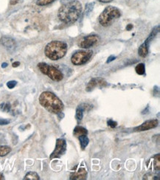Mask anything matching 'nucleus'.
I'll use <instances>...</instances> for the list:
<instances>
[{
  "mask_svg": "<svg viewBox=\"0 0 160 180\" xmlns=\"http://www.w3.org/2000/svg\"><path fill=\"white\" fill-rule=\"evenodd\" d=\"M132 28H133V25L131 24H128V25H127V27H126V30H131Z\"/></svg>",
  "mask_w": 160,
  "mask_h": 180,
  "instance_id": "32",
  "label": "nucleus"
},
{
  "mask_svg": "<svg viewBox=\"0 0 160 180\" xmlns=\"http://www.w3.org/2000/svg\"><path fill=\"white\" fill-rule=\"evenodd\" d=\"M158 123L159 122L157 120H147L145 123H143L142 125L134 128V132H144V131H148V130L156 128L158 126Z\"/></svg>",
  "mask_w": 160,
  "mask_h": 180,
  "instance_id": "9",
  "label": "nucleus"
},
{
  "mask_svg": "<svg viewBox=\"0 0 160 180\" xmlns=\"http://www.w3.org/2000/svg\"><path fill=\"white\" fill-rule=\"evenodd\" d=\"M87 177V171L84 168H81L77 171L72 173L70 174V179L72 180H83L86 179Z\"/></svg>",
  "mask_w": 160,
  "mask_h": 180,
  "instance_id": "12",
  "label": "nucleus"
},
{
  "mask_svg": "<svg viewBox=\"0 0 160 180\" xmlns=\"http://www.w3.org/2000/svg\"><path fill=\"white\" fill-rule=\"evenodd\" d=\"M154 168L156 171H159L160 170V154H158L154 156Z\"/></svg>",
  "mask_w": 160,
  "mask_h": 180,
  "instance_id": "18",
  "label": "nucleus"
},
{
  "mask_svg": "<svg viewBox=\"0 0 160 180\" xmlns=\"http://www.w3.org/2000/svg\"><path fill=\"white\" fill-rule=\"evenodd\" d=\"M19 2V0H10V5H14Z\"/></svg>",
  "mask_w": 160,
  "mask_h": 180,
  "instance_id": "31",
  "label": "nucleus"
},
{
  "mask_svg": "<svg viewBox=\"0 0 160 180\" xmlns=\"http://www.w3.org/2000/svg\"><path fill=\"white\" fill-rule=\"evenodd\" d=\"M66 149V143L65 140L61 138L58 139L56 141V145H55V148L50 155V159H54V158L60 157L61 155H63L65 153Z\"/></svg>",
  "mask_w": 160,
  "mask_h": 180,
  "instance_id": "6",
  "label": "nucleus"
},
{
  "mask_svg": "<svg viewBox=\"0 0 160 180\" xmlns=\"http://www.w3.org/2000/svg\"><path fill=\"white\" fill-rule=\"evenodd\" d=\"M135 70H136V72L137 73L138 75H144L145 72H146V68H145V64L144 63H139V64L135 67Z\"/></svg>",
  "mask_w": 160,
  "mask_h": 180,
  "instance_id": "20",
  "label": "nucleus"
},
{
  "mask_svg": "<svg viewBox=\"0 0 160 180\" xmlns=\"http://www.w3.org/2000/svg\"><path fill=\"white\" fill-rule=\"evenodd\" d=\"M24 180H39L40 179L39 176L36 172H29L25 175Z\"/></svg>",
  "mask_w": 160,
  "mask_h": 180,
  "instance_id": "16",
  "label": "nucleus"
},
{
  "mask_svg": "<svg viewBox=\"0 0 160 180\" xmlns=\"http://www.w3.org/2000/svg\"><path fill=\"white\" fill-rule=\"evenodd\" d=\"M67 51L66 43L60 41H52L46 46L44 52L50 60L57 61L65 56Z\"/></svg>",
  "mask_w": 160,
  "mask_h": 180,
  "instance_id": "3",
  "label": "nucleus"
},
{
  "mask_svg": "<svg viewBox=\"0 0 160 180\" xmlns=\"http://www.w3.org/2000/svg\"><path fill=\"white\" fill-rule=\"evenodd\" d=\"M16 84H17V82L16 81H8V83H7V86L9 89H13V88H14L16 86Z\"/></svg>",
  "mask_w": 160,
  "mask_h": 180,
  "instance_id": "27",
  "label": "nucleus"
},
{
  "mask_svg": "<svg viewBox=\"0 0 160 180\" xmlns=\"http://www.w3.org/2000/svg\"><path fill=\"white\" fill-rule=\"evenodd\" d=\"M8 67V63H3L2 64V68H5V67Z\"/></svg>",
  "mask_w": 160,
  "mask_h": 180,
  "instance_id": "35",
  "label": "nucleus"
},
{
  "mask_svg": "<svg viewBox=\"0 0 160 180\" xmlns=\"http://www.w3.org/2000/svg\"><path fill=\"white\" fill-rule=\"evenodd\" d=\"M115 59H116V57H114V55H111V56L108 57V60L106 61V63H110V62L113 61H114Z\"/></svg>",
  "mask_w": 160,
  "mask_h": 180,
  "instance_id": "30",
  "label": "nucleus"
},
{
  "mask_svg": "<svg viewBox=\"0 0 160 180\" xmlns=\"http://www.w3.org/2000/svg\"><path fill=\"white\" fill-rule=\"evenodd\" d=\"M148 47H149V43L148 41H145L142 45L139 47V50H138V53H139V56L145 58L147 56L148 54Z\"/></svg>",
  "mask_w": 160,
  "mask_h": 180,
  "instance_id": "13",
  "label": "nucleus"
},
{
  "mask_svg": "<svg viewBox=\"0 0 160 180\" xmlns=\"http://www.w3.org/2000/svg\"><path fill=\"white\" fill-rule=\"evenodd\" d=\"M79 107H81L83 110L85 112V111H89L90 109H92V105H90L89 103H82L81 105L78 106Z\"/></svg>",
  "mask_w": 160,
  "mask_h": 180,
  "instance_id": "26",
  "label": "nucleus"
},
{
  "mask_svg": "<svg viewBox=\"0 0 160 180\" xmlns=\"http://www.w3.org/2000/svg\"><path fill=\"white\" fill-rule=\"evenodd\" d=\"M99 2H104V3H107V2H112V0H98Z\"/></svg>",
  "mask_w": 160,
  "mask_h": 180,
  "instance_id": "34",
  "label": "nucleus"
},
{
  "mask_svg": "<svg viewBox=\"0 0 160 180\" xmlns=\"http://www.w3.org/2000/svg\"><path fill=\"white\" fill-rule=\"evenodd\" d=\"M83 112L84 111L81 109V107L78 106L76 109V117L78 120H81L83 117Z\"/></svg>",
  "mask_w": 160,
  "mask_h": 180,
  "instance_id": "23",
  "label": "nucleus"
},
{
  "mask_svg": "<svg viewBox=\"0 0 160 180\" xmlns=\"http://www.w3.org/2000/svg\"><path fill=\"white\" fill-rule=\"evenodd\" d=\"M94 3L92 2V3H89L86 5V15H89L91 12L93 10V8H94Z\"/></svg>",
  "mask_w": 160,
  "mask_h": 180,
  "instance_id": "25",
  "label": "nucleus"
},
{
  "mask_svg": "<svg viewBox=\"0 0 160 180\" xmlns=\"http://www.w3.org/2000/svg\"><path fill=\"white\" fill-rule=\"evenodd\" d=\"M44 75H47L50 79L55 81H61L63 78V73L60 70H58L56 67L50 65H48Z\"/></svg>",
  "mask_w": 160,
  "mask_h": 180,
  "instance_id": "7",
  "label": "nucleus"
},
{
  "mask_svg": "<svg viewBox=\"0 0 160 180\" xmlns=\"http://www.w3.org/2000/svg\"><path fill=\"white\" fill-rule=\"evenodd\" d=\"M117 122L114 121L113 120H109L108 121V126H110L111 128H114L117 126Z\"/></svg>",
  "mask_w": 160,
  "mask_h": 180,
  "instance_id": "28",
  "label": "nucleus"
},
{
  "mask_svg": "<svg viewBox=\"0 0 160 180\" xmlns=\"http://www.w3.org/2000/svg\"><path fill=\"white\" fill-rule=\"evenodd\" d=\"M78 138H79V141L81 146V148H82L83 150L85 149V148H86V146H88V144H89V138L87 137L86 135H82V136L78 137Z\"/></svg>",
  "mask_w": 160,
  "mask_h": 180,
  "instance_id": "15",
  "label": "nucleus"
},
{
  "mask_svg": "<svg viewBox=\"0 0 160 180\" xmlns=\"http://www.w3.org/2000/svg\"><path fill=\"white\" fill-rule=\"evenodd\" d=\"M19 64H20L19 62L16 61V62H14V63H13V65H12V66H13V67H19Z\"/></svg>",
  "mask_w": 160,
  "mask_h": 180,
  "instance_id": "33",
  "label": "nucleus"
},
{
  "mask_svg": "<svg viewBox=\"0 0 160 180\" xmlns=\"http://www.w3.org/2000/svg\"><path fill=\"white\" fill-rule=\"evenodd\" d=\"M92 50H81L76 52L72 55L71 58L72 63L76 66L85 64L87 63L92 55Z\"/></svg>",
  "mask_w": 160,
  "mask_h": 180,
  "instance_id": "5",
  "label": "nucleus"
},
{
  "mask_svg": "<svg viewBox=\"0 0 160 180\" xmlns=\"http://www.w3.org/2000/svg\"><path fill=\"white\" fill-rule=\"evenodd\" d=\"M8 123H9V120H2V119H1V120H0V126L8 125Z\"/></svg>",
  "mask_w": 160,
  "mask_h": 180,
  "instance_id": "29",
  "label": "nucleus"
},
{
  "mask_svg": "<svg viewBox=\"0 0 160 180\" xmlns=\"http://www.w3.org/2000/svg\"><path fill=\"white\" fill-rule=\"evenodd\" d=\"M107 83L105 81V80H103V78H92L89 83H88L87 86H86V91L90 92L92 91V89L94 88L97 87V86H106Z\"/></svg>",
  "mask_w": 160,
  "mask_h": 180,
  "instance_id": "10",
  "label": "nucleus"
},
{
  "mask_svg": "<svg viewBox=\"0 0 160 180\" xmlns=\"http://www.w3.org/2000/svg\"><path fill=\"white\" fill-rule=\"evenodd\" d=\"M55 0H37L36 4L39 6H44V5H47L53 2Z\"/></svg>",
  "mask_w": 160,
  "mask_h": 180,
  "instance_id": "21",
  "label": "nucleus"
},
{
  "mask_svg": "<svg viewBox=\"0 0 160 180\" xmlns=\"http://www.w3.org/2000/svg\"><path fill=\"white\" fill-rule=\"evenodd\" d=\"M11 151V148L9 146H0V157H5Z\"/></svg>",
  "mask_w": 160,
  "mask_h": 180,
  "instance_id": "17",
  "label": "nucleus"
},
{
  "mask_svg": "<svg viewBox=\"0 0 160 180\" xmlns=\"http://www.w3.org/2000/svg\"><path fill=\"white\" fill-rule=\"evenodd\" d=\"M0 179H4V176L2 174H0Z\"/></svg>",
  "mask_w": 160,
  "mask_h": 180,
  "instance_id": "36",
  "label": "nucleus"
},
{
  "mask_svg": "<svg viewBox=\"0 0 160 180\" xmlns=\"http://www.w3.org/2000/svg\"><path fill=\"white\" fill-rule=\"evenodd\" d=\"M159 26L156 27L155 28H154V29H153V30H152V32H150V34L149 35V37L147 39H146V41H148V43H150V41H152L153 39L155 38V36H157V34L158 33V32H159Z\"/></svg>",
  "mask_w": 160,
  "mask_h": 180,
  "instance_id": "19",
  "label": "nucleus"
},
{
  "mask_svg": "<svg viewBox=\"0 0 160 180\" xmlns=\"http://www.w3.org/2000/svg\"><path fill=\"white\" fill-rule=\"evenodd\" d=\"M82 12V5L79 1L73 0L62 5L58 10V18L66 24L74 23L79 19Z\"/></svg>",
  "mask_w": 160,
  "mask_h": 180,
  "instance_id": "1",
  "label": "nucleus"
},
{
  "mask_svg": "<svg viewBox=\"0 0 160 180\" xmlns=\"http://www.w3.org/2000/svg\"><path fill=\"white\" fill-rule=\"evenodd\" d=\"M144 177H147L146 179H159V174H153V173H148V174H146Z\"/></svg>",
  "mask_w": 160,
  "mask_h": 180,
  "instance_id": "24",
  "label": "nucleus"
},
{
  "mask_svg": "<svg viewBox=\"0 0 160 180\" xmlns=\"http://www.w3.org/2000/svg\"><path fill=\"white\" fill-rule=\"evenodd\" d=\"M39 103L48 112L60 114L63 109V104L55 94L50 92H44L39 97Z\"/></svg>",
  "mask_w": 160,
  "mask_h": 180,
  "instance_id": "2",
  "label": "nucleus"
},
{
  "mask_svg": "<svg viewBox=\"0 0 160 180\" xmlns=\"http://www.w3.org/2000/svg\"><path fill=\"white\" fill-rule=\"evenodd\" d=\"M99 40H100V39H99L97 36H96V35H90V36H88L86 37L83 38L80 41L79 47L83 49H89L95 45L96 44H97Z\"/></svg>",
  "mask_w": 160,
  "mask_h": 180,
  "instance_id": "8",
  "label": "nucleus"
},
{
  "mask_svg": "<svg viewBox=\"0 0 160 180\" xmlns=\"http://www.w3.org/2000/svg\"><path fill=\"white\" fill-rule=\"evenodd\" d=\"M0 43L9 51H13L16 47L15 40L10 37H2L0 40Z\"/></svg>",
  "mask_w": 160,
  "mask_h": 180,
  "instance_id": "11",
  "label": "nucleus"
},
{
  "mask_svg": "<svg viewBox=\"0 0 160 180\" xmlns=\"http://www.w3.org/2000/svg\"><path fill=\"white\" fill-rule=\"evenodd\" d=\"M73 134H74V136H76L78 137L82 136V135H87L88 132L87 130H86L85 128H83V127L76 126L74 128Z\"/></svg>",
  "mask_w": 160,
  "mask_h": 180,
  "instance_id": "14",
  "label": "nucleus"
},
{
  "mask_svg": "<svg viewBox=\"0 0 160 180\" xmlns=\"http://www.w3.org/2000/svg\"><path fill=\"white\" fill-rule=\"evenodd\" d=\"M121 16L120 10L113 6H108L101 13L98 18L99 23L103 27L112 25Z\"/></svg>",
  "mask_w": 160,
  "mask_h": 180,
  "instance_id": "4",
  "label": "nucleus"
},
{
  "mask_svg": "<svg viewBox=\"0 0 160 180\" xmlns=\"http://www.w3.org/2000/svg\"><path fill=\"white\" fill-rule=\"evenodd\" d=\"M10 108H11V106H10V105L9 103H2L1 105H0V109L2 111H3V112H9V111L10 110Z\"/></svg>",
  "mask_w": 160,
  "mask_h": 180,
  "instance_id": "22",
  "label": "nucleus"
}]
</instances>
